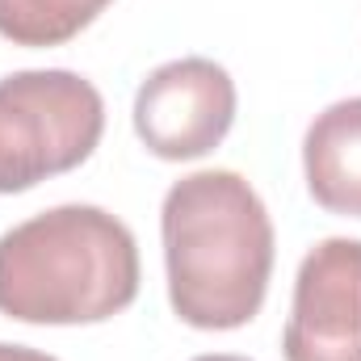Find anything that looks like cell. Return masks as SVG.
I'll return each mask as SVG.
<instances>
[{
  "mask_svg": "<svg viewBox=\"0 0 361 361\" xmlns=\"http://www.w3.org/2000/svg\"><path fill=\"white\" fill-rule=\"evenodd\" d=\"M109 0H0V38L13 47H63L105 13Z\"/></svg>",
  "mask_w": 361,
  "mask_h": 361,
  "instance_id": "7",
  "label": "cell"
},
{
  "mask_svg": "<svg viewBox=\"0 0 361 361\" xmlns=\"http://www.w3.org/2000/svg\"><path fill=\"white\" fill-rule=\"evenodd\" d=\"M281 353L286 361H361V240L332 235L302 257Z\"/></svg>",
  "mask_w": 361,
  "mask_h": 361,
  "instance_id": "5",
  "label": "cell"
},
{
  "mask_svg": "<svg viewBox=\"0 0 361 361\" xmlns=\"http://www.w3.org/2000/svg\"><path fill=\"white\" fill-rule=\"evenodd\" d=\"M139 294V244L101 206H55L0 235V315L101 324Z\"/></svg>",
  "mask_w": 361,
  "mask_h": 361,
  "instance_id": "2",
  "label": "cell"
},
{
  "mask_svg": "<svg viewBox=\"0 0 361 361\" xmlns=\"http://www.w3.org/2000/svg\"><path fill=\"white\" fill-rule=\"evenodd\" d=\"M193 361H248V357H235V353H206V357H193Z\"/></svg>",
  "mask_w": 361,
  "mask_h": 361,
  "instance_id": "9",
  "label": "cell"
},
{
  "mask_svg": "<svg viewBox=\"0 0 361 361\" xmlns=\"http://www.w3.org/2000/svg\"><path fill=\"white\" fill-rule=\"evenodd\" d=\"M235 122V80L214 59H173L135 92V135L160 160L214 152Z\"/></svg>",
  "mask_w": 361,
  "mask_h": 361,
  "instance_id": "4",
  "label": "cell"
},
{
  "mask_svg": "<svg viewBox=\"0 0 361 361\" xmlns=\"http://www.w3.org/2000/svg\"><path fill=\"white\" fill-rule=\"evenodd\" d=\"M169 302L189 328L231 332L257 319L273 273V223L261 193L231 169L189 173L160 210Z\"/></svg>",
  "mask_w": 361,
  "mask_h": 361,
  "instance_id": "1",
  "label": "cell"
},
{
  "mask_svg": "<svg viewBox=\"0 0 361 361\" xmlns=\"http://www.w3.org/2000/svg\"><path fill=\"white\" fill-rule=\"evenodd\" d=\"M105 101L68 68H34L0 80V193L80 169L101 143Z\"/></svg>",
  "mask_w": 361,
  "mask_h": 361,
  "instance_id": "3",
  "label": "cell"
},
{
  "mask_svg": "<svg viewBox=\"0 0 361 361\" xmlns=\"http://www.w3.org/2000/svg\"><path fill=\"white\" fill-rule=\"evenodd\" d=\"M0 361H59V357L38 353V349H25V345H4V341H0Z\"/></svg>",
  "mask_w": 361,
  "mask_h": 361,
  "instance_id": "8",
  "label": "cell"
},
{
  "mask_svg": "<svg viewBox=\"0 0 361 361\" xmlns=\"http://www.w3.org/2000/svg\"><path fill=\"white\" fill-rule=\"evenodd\" d=\"M311 197L345 219H361V97L328 105L302 139Z\"/></svg>",
  "mask_w": 361,
  "mask_h": 361,
  "instance_id": "6",
  "label": "cell"
}]
</instances>
